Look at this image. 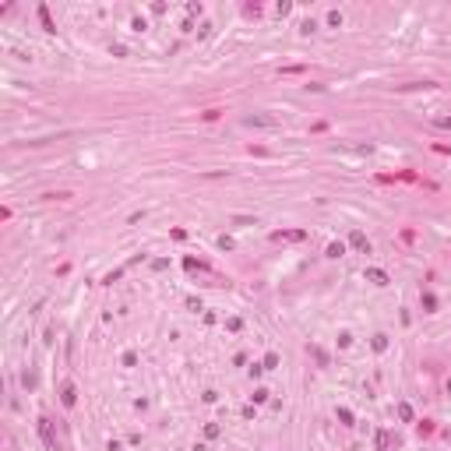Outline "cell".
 <instances>
[{
	"label": "cell",
	"mask_w": 451,
	"mask_h": 451,
	"mask_svg": "<svg viewBox=\"0 0 451 451\" xmlns=\"http://www.w3.org/2000/svg\"><path fill=\"white\" fill-rule=\"evenodd\" d=\"M39 437H43L46 451H57V437H53V423L50 420H39Z\"/></svg>",
	"instance_id": "1"
},
{
	"label": "cell",
	"mask_w": 451,
	"mask_h": 451,
	"mask_svg": "<svg viewBox=\"0 0 451 451\" xmlns=\"http://www.w3.org/2000/svg\"><path fill=\"white\" fill-rule=\"evenodd\" d=\"M349 243H353V247H356V251H363V254H370V240H366V236H363L360 229H353V233H349Z\"/></svg>",
	"instance_id": "2"
},
{
	"label": "cell",
	"mask_w": 451,
	"mask_h": 451,
	"mask_svg": "<svg viewBox=\"0 0 451 451\" xmlns=\"http://www.w3.org/2000/svg\"><path fill=\"white\" fill-rule=\"evenodd\" d=\"M247 124L251 127H278V120L275 116H265V113H254V116H247Z\"/></svg>",
	"instance_id": "3"
},
{
	"label": "cell",
	"mask_w": 451,
	"mask_h": 451,
	"mask_svg": "<svg viewBox=\"0 0 451 451\" xmlns=\"http://www.w3.org/2000/svg\"><path fill=\"white\" fill-rule=\"evenodd\" d=\"M363 275H366V282H374V285H388V271L384 268H366Z\"/></svg>",
	"instance_id": "4"
},
{
	"label": "cell",
	"mask_w": 451,
	"mask_h": 451,
	"mask_svg": "<svg viewBox=\"0 0 451 451\" xmlns=\"http://www.w3.org/2000/svg\"><path fill=\"white\" fill-rule=\"evenodd\" d=\"M324 254H328V258H342V254H346V243H342V240L328 243V251H324Z\"/></svg>",
	"instance_id": "5"
},
{
	"label": "cell",
	"mask_w": 451,
	"mask_h": 451,
	"mask_svg": "<svg viewBox=\"0 0 451 451\" xmlns=\"http://www.w3.org/2000/svg\"><path fill=\"white\" fill-rule=\"evenodd\" d=\"M398 416H402V423H413V405H409V402H398Z\"/></svg>",
	"instance_id": "6"
},
{
	"label": "cell",
	"mask_w": 451,
	"mask_h": 451,
	"mask_svg": "<svg viewBox=\"0 0 451 451\" xmlns=\"http://www.w3.org/2000/svg\"><path fill=\"white\" fill-rule=\"evenodd\" d=\"M74 402H78V395H74V384H64V405L71 409Z\"/></svg>",
	"instance_id": "7"
},
{
	"label": "cell",
	"mask_w": 451,
	"mask_h": 451,
	"mask_svg": "<svg viewBox=\"0 0 451 451\" xmlns=\"http://www.w3.org/2000/svg\"><path fill=\"white\" fill-rule=\"evenodd\" d=\"M39 21H43V28H46V32H57V28H53V21H50V11H46V7H39Z\"/></svg>",
	"instance_id": "8"
},
{
	"label": "cell",
	"mask_w": 451,
	"mask_h": 451,
	"mask_svg": "<svg viewBox=\"0 0 451 451\" xmlns=\"http://www.w3.org/2000/svg\"><path fill=\"white\" fill-rule=\"evenodd\" d=\"M219 434H222V427H219V423H208V427H204V437H208V441H215Z\"/></svg>",
	"instance_id": "9"
},
{
	"label": "cell",
	"mask_w": 451,
	"mask_h": 451,
	"mask_svg": "<svg viewBox=\"0 0 451 451\" xmlns=\"http://www.w3.org/2000/svg\"><path fill=\"white\" fill-rule=\"evenodd\" d=\"M261 366H265V370H275V366H278V356H275V353H268V356H265V363H261Z\"/></svg>",
	"instance_id": "10"
},
{
	"label": "cell",
	"mask_w": 451,
	"mask_h": 451,
	"mask_svg": "<svg viewBox=\"0 0 451 451\" xmlns=\"http://www.w3.org/2000/svg\"><path fill=\"white\" fill-rule=\"evenodd\" d=\"M374 349L384 353V349H388V335H374Z\"/></svg>",
	"instance_id": "11"
},
{
	"label": "cell",
	"mask_w": 451,
	"mask_h": 451,
	"mask_svg": "<svg viewBox=\"0 0 451 451\" xmlns=\"http://www.w3.org/2000/svg\"><path fill=\"white\" fill-rule=\"evenodd\" d=\"M339 420H342L346 427H353V413H349V409H339Z\"/></svg>",
	"instance_id": "12"
},
{
	"label": "cell",
	"mask_w": 451,
	"mask_h": 451,
	"mask_svg": "<svg viewBox=\"0 0 451 451\" xmlns=\"http://www.w3.org/2000/svg\"><path fill=\"white\" fill-rule=\"evenodd\" d=\"M388 444H391V437H388V434H384V430H381V434H377V448H381V451H384V448H388Z\"/></svg>",
	"instance_id": "13"
},
{
	"label": "cell",
	"mask_w": 451,
	"mask_h": 451,
	"mask_svg": "<svg viewBox=\"0 0 451 451\" xmlns=\"http://www.w3.org/2000/svg\"><path fill=\"white\" fill-rule=\"evenodd\" d=\"M219 247H222V251H233V247H236V243H233L229 236H219Z\"/></svg>",
	"instance_id": "14"
},
{
	"label": "cell",
	"mask_w": 451,
	"mask_h": 451,
	"mask_svg": "<svg viewBox=\"0 0 451 451\" xmlns=\"http://www.w3.org/2000/svg\"><path fill=\"white\" fill-rule=\"evenodd\" d=\"M437 127L441 131H451V116H437Z\"/></svg>",
	"instance_id": "15"
},
{
	"label": "cell",
	"mask_w": 451,
	"mask_h": 451,
	"mask_svg": "<svg viewBox=\"0 0 451 451\" xmlns=\"http://www.w3.org/2000/svg\"><path fill=\"white\" fill-rule=\"evenodd\" d=\"M328 25H335V28H339V25H342V14H339V11H332V14H328Z\"/></svg>",
	"instance_id": "16"
}]
</instances>
